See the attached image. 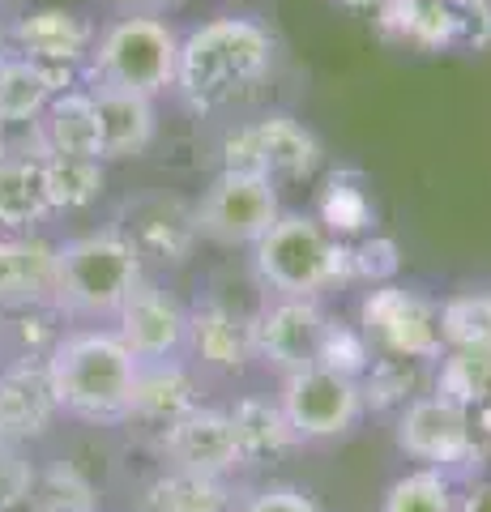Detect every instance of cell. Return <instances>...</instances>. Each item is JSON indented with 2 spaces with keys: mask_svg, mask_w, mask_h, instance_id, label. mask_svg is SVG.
<instances>
[{
  "mask_svg": "<svg viewBox=\"0 0 491 512\" xmlns=\"http://www.w3.org/2000/svg\"><path fill=\"white\" fill-rule=\"evenodd\" d=\"M274 35L252 18H214L180 39L176 94L197 116L252 103L274 77Z\"/></svg>",
  "mask_w": 491,
  "mask_h": 512,
  "instance_id": "obj_1",
  "label": "cell"
},
{
  "mask_svg": "<svg viewBox=\"0 0 491 512\" xmlns=\"http://www.w3.org/2000/svg\"><path fill=\"white\" fill-rule=\"evenodd\" d=\"M141 363L116 333L82 329L69 333L47 355V376L56 389V406L86 423H124L133 419V389Z\"/></svg>",
  "mask_w": 491,
  "mask_h": 512,
  "instance_id": "obj_2",
  "label": "cell"
},
{
  "mask_svg": "<svg viewBox=\"0 0 491 512\" xmlns=\"http://www.w3.org/2000/svg\"><path fill=\"white\" fill-rule=\"evenodd\" d=\"M180 69V35L167 18L154 13H116L90 43L86 56V82L116 86L158 99L176 90Z\"/></svg>",
  "mask_w": 491,
  "mask_h": 512,
  "instance_id": "obj_3",
  "label": "cell"
},
{
  "mask_svg": "<svg viewBox=\"0 0 491 512\" xmlns=\"http://www.w3.org/2000/svg\"><path fill=\"white\" fill-rule=\"evenodd\" d=\"M137 282H141V256L116 231L77 235L56 244L52 308H60L65 316H82V320L116 316L120 303L137 291Z\"/></svg>",
  "mask_w": 491,
  "mask_h": 512,
  "instance_id": "obj_4",
  "label": "cell"
},
{
  "mask_svg": "<svg viewBox=\"0 0 491 512\" xmlns=\"http://www.w3.org/2000/svg\"><path fill=\"white\" fill-rule=\"evenodd\" d=\"M346 248L334 244L321 218L287 214L252 244V269L274 299H316L338 278H346Z\"/></svg>",
  "mask_w": 491,
  "mask_h": 512,
  "instance_id": "obj_5",
  "label": "cell"
},
{
  "mask_svg": "<svg viewBox=\"0 0 491 512\" xmlns=\"http://www.w3.org/2000/svg\"><path fill=\"white\" fill-rule=\"evenodd\" d=\"M278 410L299 444L338 440L346 431H355V423L363 419V389L346 367L312 363L282 376Z\"/></svg>",
  "mask_w": 491,
  "mask_h": 512,
  "instance_id": "obj_6",
  "label": "cell"
},
{
  "mask_svg": "<svg viewBox=\"0 0 491 512\" xmlns=\"http://www.w3.org/2000/svg\"><path fill=\"white\" fill-rule=\"evenodd\" d=\"M282 214L278 184L248 171H218L193 205V231L223 248H252Z\"/></svg>",
  "mask_w": 491,
  "mask_h": 512,
  "instance_id": "obj_7",
  "label": "cell"
},
{
  "mask_svg": "<svg viewBox=\"0 0 491 512\" xmlns=\"http://www.w3.org/2000/svg\"><path fill=\"white\" fill-rule=\"evenodd\" d=\"M321 167V141L312 137L295 116H261L248 124H235L223 141V171H248L265 180H308Z\"/></svg>",
  "mask_w": 491,
  "mask_h": 512,
  "instance_id": "obj_8",
  "label": "cell"
},
{
  "mask_svg": "<svg viewBox=\"0 0 491 512\" xmlns=\"http://www.w3.org/2000/svg\"><path fill=\"white\" fill-rule=\"evenodd\" d=\"M329 342H334V329L316 308V299H274V308H265V316L252 325V355H261L282 376L325 363Z\"/></svg>",
  "mask_w": 491,
  "mask_h": 512,
  "instance_id": "obj_9",
  "label": "cell"
},
{
  "mask_svg": "<svg viewBox=\"0 0 491 512\" xmlns=\"http://www.w3.org/2000/svg\"><path fill=\"white\" fill-rule=\"evenodd\" d=\"M163 453L171 470L193 478H223L244 466L231 410H210V406H193L180 419H171L163 427Z\"/></svg>",
  "mask_w": 491,
  "mask_h": 512,
  "instance_id": "obj_10",
  "label": "cell"
},
{
  "mask_svg": "<svg viewBox=\"0 0 491 512\" xmlns=\"http://www.w3.org/2000/svg\"><path fill=\"white\" fill-rule=\"evenodd\" d=\"M402 39L419 47H483L491 39V0H389Z\"/></svg>",
  "mask_w": 491,
  "mask_h": 512,
  "instance_id": "obj_11",
  "label": "cell"
},
{
  "mask_svg": "<svg viewBox=\"0 0 491 512\" xmlns=\"http://www.w3.org/2000/svg\"><path fill=\"white\" fill-rule=\"evenodd\" d=\"M116 338L133 350L137 363H167L188 338V312L171 299L163 286L141 278L137 291L120 303Z\"/></svg>",
  "mask_w": 491,
  "mask_h": 512,
  "instance_id": "obj_12",
  "label": "cell"
},
{
  "mask_svg": "<svg viewBox=\"0 0 491 512\" xmlns=\"http://www.w3.org/2000/svg\"><path fill=\"white\" fill-rule=\"evenodd\" d=\"M398 448L423 466H453L470 453V419L453 397H419L398 419Z\"/></svg>",
  "mask_w": 491,
  "mask_h": 512,
  "instance_id": "obj_13",
  "label": "cell"
},
{
  "mask_svg": "<svg viewBox=\"0 0 491 512\" xmlns=\"http://www.w3.org/2000/svg\"><path fill=\"white\" fill-rule=\"evenodd\" d=\"M90 103H94V120H99V158L103 163H129L141 158L154 146L158 133V116H154V99L133 90H116V86H94Z\"/></svg>",
  "mask_w": 491,
  "mask_h": 512,
  "instance_id": "obj_14",
  "label": "cell"
},
{
  "mask_svg": "<svg viewBox=\"0 0 491 512\" xmlns=\"http://www.w3.org/2000/svg\"><path fill=\"white\" fill-rule=\"evenodd\" d=\"M9 43L26 60L47 64L56 73H73V64H82L90 56L94 30L73 9H35L9 30Z\"/></svg>",
  "mask_w": 491,
  "mask_h": 512,
  "instance_id": "obj_15",
  "label": "cell"
},
{
  "mask_svg": "<svg viewBox=\"0 0 491 512\" xmlns=\"http://www.w3.org/2000/svg\"><path fill=\"white\" fill-rule=\"evenodd\" d=\"M56 291V244L39 235H5L0 239V308H39L52 303Z\"/></svg>",
  "mask_w": 491,
  "mask_h": 512,
  "instance_id": "obj_16",
  "label": "cell"
},
{
  "mask_svg": "<svg viewBox=\"0 0 491 512\" xmlns=\"http://www.w3.org/2000/svg\"><path fill=\"white\" fill-rule=\"evenodd\" d=\"M30 128H35V158H99V120L86 86L60 90Z\"/></svg>",
  "mask_w": 491,
  "mask_h": 512,
  "instance_id": "obj_17",
  "label": "cell"
},
{
  "mask_svg": "<svg viewBox=\"0 0 491 512\" xmlns=\"http://www.w3.org/2000/svg\"><path fill=\"white\" fill-rule=\"evenodd\" d=\"M56 389L43 363H18L0 376V436L5 440H26L43 436L47 423L56 419Z\"/></svg>",
  "mask_w": 491,
  "mask_h": 512,
  "instance_id": "obj_18",
  "label": "cell"
},
{
  "mask_svg": "<svg viewBox=\"0 0 491 512\" xmlns=\"http://www.w3.org/2000/svg\"><path fill=\"white\" fill-rule=\"evenodd\" d=\"M73 73H56L47 64L26 60L22 52L0 56V128H22L43 116V107L56 99L60 90H69Z\"/></svg>",
  "mask_w": 491,
  "mask_h": 512,
  "instance_id": "obj_19",
  "label": "cell"
},
{
  "mask_svg": "<svg viewBox=\"0 0 491 512\" xmlns=\"http://www.w3.org/2000/svg\"><path fill=\"white\" fill-rule=\"evenodd\" d=\"M52 201H47L43 167L39 158H5L0 163V227L5 231H30L35 222L52 218Z\"/></svg>",
  "mask_w": 491,
  "mask_h": 512,
  "instance_id": "obj_20",
  "label": "cell"
},
{
  "mask_svg": "<svg viewBox=\"0 0 491 512\" xmlns=\"http://www.w3.org/2000/svg\"><path fill=\"white\" fill-rule=\"evenodd\" d=\"M193 384L180 372L176 363H141L137 372V389H133V414L137 419H154V423H171L184 410H193Z\"/></svg>",
  "mask_w": 491,
  "mask_h": 512,
  "instance_id": "obj_21",
  "label": "cell"
},
{
  "mask_svg": "<svg viewBox=\"0 0 491 512\" xmlns=\"http://www.w3.org/2000/svg\"><path fill=\"white\" fill-rule=\"evenodd\" d=\"M231 423H235V436H240V453H244V466H257V461L278 457L282 448L299 444L291 436L287 419H282L278 406L261 402V397H248L231 410Z\"/></svg>",
  "mask_w": 491,
  "mask_h": 512,
  "instance_id": "obj_22",
  "label": "cell"
},
{
  "mask_svg": "<svg viewBox=\"0 0 491 512\" xmlns=\"http://www.w3.org/2000/svg\"><path fill=\"white\" fill-rule=\"evenodd\" d=\"M47 201L52 210H82L103 192V163L99 158H39Z\"/></svg>",
  "mask_w": 491,
  "mask_h": 512,
  "instance_id": "obj_23",
  "label": "cell"
},
{
  "mask_svg": "<svg viewBox=\"0 0 491 512\" xmlns=\"http://www.w3.org/2000/svg\"><path fill=\"white\" fill-rule=\"evenodd\" d=\"M380 512H457V491L445 470L419 466L402 478H393Z\"/></svg>",
  "mask_w": 491,
  "mask_h": 512,
  "instance_id": "obj_24",
  "label": "cell"
},
{
  "mask_svg": "<svg viewBox=\"0 0 491 512\" xmlns=\"http://www.w3.org/2000/svg\"><path fill=\"white\" fill-rule=\"evenodd\" d=\"M188 329L197 333V350L201 359H210L218 367H240L252 355V325L235 320L223 308H210L201 312L197 320H188Z\"/></svg>",
  "mask_w": 491,
  "mask_h": 512,
  "instance_id": "obj_25",
  "label": "cell"
},
{
  "mask_svg": "<svg viewBox=\"0 0 491 512\" xmlns=\"http://www.w3.org/2000/svg\"><path fill=\"white\" fill-rule=\"evenodd\" d=\"M223 487L218 478H193V474H176L150 487L146 512H223Z\"/></svg>",
  "mask_w": 491,
  "mask_h": 512,
  "instance_id": "obj_26",
  "label": "cell"
},
{
  "mask_svg": "<svg viewBox=\"0 0 491 512\" xmlns=\"http://www.w3.org/2000/svg\"><path fill=\"white\" fill-rule=\"evenodd\" d=\"M30 491H35V470L22 457L18 440L0 436V512L30 504Z\"/></svg>",
  "mask_w": 491,
  "mask_h": 512,
  "instance_id": "obj_27",
  "label": "cell"
},
{
  "mask_svg": "<svg viewBox=\"0 0 491 512\" xmlns=\"http://www.w3.org/2000/svg\"><path fill=\"white\" fill-rule=\"evenodd\" d=\"M240 512H321V504L299 487H261L257 495H248Z\"/></svg>",
  "mask_w": 491,
  "mask_h": 512,
  "instance_id": "obj_28",
  "label": "cell"
},
{
  "mask_svg": "<svg viewBox=\"0 0 491 512\" xmlns=\"http://www.w3.org/2000/svg\"><path fill=\"white\" fill-rule=\"evenodd\" d=\"M116 13H154V18H167L171 9H180L184 0H107Z\"/></svg>",
  "mask_w": 491,
  "mask_h": 512,
  "instance_id": "obj_29",
  "label": "cell"
},
{
  "mask_svg": "<svg viewBox=\"0 0 491 512\" xmlns=\"http://www.w3.org/2000/svg\"><path fill=\"white\" fill-rule=\"evenodd\" d=\"M342 9H355V13H380L389 5V0H338Z\"/></svg>",
  "mask_w": 491,
  "mask_h": 512,
  "instance_id": "obj_30",
  "label": "cell"
},
{
  "mask_svg": "<svg viewBox=\"0 0 491 512\" xmlns=\"http://www.w3.org/2000/svg\"><path fill=\"white\" fill-rule=\"evenodd\" d=\"M9 158V141H5V128H0V163Z\"/></svg>",
  "mask_w": 491,
  "mask_h": 512,
  "instance_id": "obj_31",
  "label": "cell"
},
{
  "mask_svg": "<svg viewBox=\"0 0 491 512\" xmlns=\"http://www.w3.org/2000/svg\"><path fill=\"white\" fill-rule=\"evenodd\" d=\"M9 52V35H5V30H0V56H5Z\"/></svg>",
  "mask_w": 491,
  "mask_h": 512,
  "instance_id": "obj_32",
  "label": "cell"
}]
</instances>
